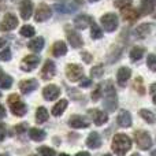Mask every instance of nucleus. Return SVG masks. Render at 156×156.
Here are the masks:
<instances>
[{
    "label": "nucleus",
    "mask_w": 156,
    "mask_h": 156,
    "mask_svg": "<svg viewBox=\"0 0 156 156\" xmlns=\"http://www.w3.org/2000/svg\"><path fill=\"white\" fill-rule=\"evenodd\" d=\"M26 127H27V123H19V125H16V126L14 127V130H15V133L21 134V133H23L25 130H26Z\"/></svg>",
    "instance_id": "obj_41"
},
{
    "label": "nucleus",
    "mask_w": 156,
    "mask_h": 156,
    "mask_svg": "<svg viewBox=\"0 0 156 156\" xmlns=\"http://www.w3.org/2000/svg\"><path fill=\"white\" fill-rule=\"evenodd\" d=\"M132 156H140V155H138V154H133Z\"/></svg>",
    "instance_id": "obj_53"
},
{
    "label": "nucleus",
    "mask_w": 156,
    "mask_h": 156,
    "mask_svg": "<svg viewBox=\"0 0 156 156\" xmlns=\"http://www.w3.org/2000/svg\"><path fill=\"white\" fill-rule=\"evenodd\" d=\"M32 156H36V155H32Z\"/></svg>",
    "instance_id": "obj_57"
},
{
    "label": "nucleus",
    "mask_w": 156,
    "mask_h": 156,
    "mask_svg": "<svg viewBox=\"0 0 156 156\" xmlns=\"http://www.w3.org/2000/svg\"><path fill=\"white\" fill-rule=\"evenodd\" d=\"M5 114H7V111H5L4 105H2V104H0V118H4V116H5Z\"/></svg>",
    "instance_id": "obj_45"
},
{
    "label": "nucleus",
    "mask_w": 156,
    "mask_h": 156,
    "mask_svg": "<svg viewBox=\"0 0 156 156\" xmlns=\"http://www.w3.org/2000/svg\"><path fill=\"white\" fill-rule=\"evenodd\" d=\"M121 14L122 16H123L125 21L130 22V23H133V22H136L138 19V11L136 10V8H133L132 5H125V7L121 8Z\"/></svg>",
    "instance_id": "obj_12"
},
{
    "label": "nucleus",
    "mask_w": 156,
    "mask_h": 156,
    "mask_svg": "<svg viewBox=\"0 0 156 156\" xmlns=\"http://www.w3.org/2000/svg\"><path fill=\"white\" fill-rule=\"evenodd\" d=\"M81 56H82L83 62L85 63H90L92 62V55L88 54V52H81Z\"/></svg>",
    "instance_id": "obj_42"
},
{
    "label": "nucleus",
    "mask_w": 156,
    "mask_h": 156,
    "mask_svg": "<svg viewBox=\"0 0 156 156\" xmlns=\"http://www.w3.org/2000/svg\"><path fill=\"white\" fill-rule=\"evenodd\" d=\"M48 111L45 107H38L36 111V122L37 123H44V122L48 121Z\"/></svg>",
    "instance_id": "obj_29"
},
{
    "label": "nucleus",
    "mask_w": 156,
    "mask_h": 156,
    "mask_svg": "<svg viewBox=\"0 0 156 156\" xmlns=\"http://www.w3.org/2000/svg\"><path fill=\"white\" fill-rule=\"evenodd\" d=\"M5 44H7V40L5 38H0V48H4Z\"/></svg>",
    "instance_id": "obj_48"
},
{
    "label": "nucleus",
    "mask_w": 156,
    "mask_h": 156,
    "mask_svg": "<svg viewBox=\"0 0 156 156\" xmlns=\"http://www.w3.org/2000/svg\"><path fill=\"white\" fill-rule=\"evenodd\" d=\"M66 33H67L69 43H70V45L73 47V48H81V47L83 45V40L77 30H67Z\"/></svg>",
    "instance_id": "obj_15"
},
{
    "label": "nucleus",
    "mask_w": 156,
    "mask_h": 156,
    "mask_svg": "<svg viewBox=\"0 0 156 156\" xmlns=\"http://www.w3.org/2000/svg\"><path fill=\"white\" fill-rule=\"evenodd\" d=\"M111 147H112V151L118 156H123L132 148V140L129 138V136L123 134V133H118V134L114 136Z\"/></svg>",
    "instance_id": "obj_1"
},
{
    "label": "nucleus",
    "mask_w": 156,
    "mask_h": 156,
    "mask_svg": "<svg viewBox=\"0 0 156 156\" xmlns=\"http://www.w3.org/2000/svg\"><path fill=\"white\" fill-rule=\"evenodd\" d=\"M82 4H83L82 0H70L67 3H58V4H55V10L59 11L60 14H69V12H74Z\"/></svg>",
    "instance_id": "obj_6"
},
{
    "label": "nucleus",
    "mask_w": 156,
    "mask_h": 156,
    "mask_svg": "<svg viewBox=\"0 0 156 156\" xmlns=\"http://www.w3.org/2000/svg\"><path fill=\"white\" fill-rule=\"evenodd\" d=\"M38 88V82L34 78H30V80H23L19 82V89H21L22 93H30V92L36 90Z\"/></svg>",
    "instance_id": "obj_17"
},
{
    "label": "nucleus",
    "mask_w": 156,
    "mask_h": 156,
    "mask_svg": "<svg viewBox=\"0 0 156 156\" xmlns=\"http://www.w3.org/2000/svg\"><path fill=\"white\" fill-rule=\"evenodd\" d=\"M0 97H2V93H0Z\"/></svg>",
    "instance_id": "obj_56"
},
{
    "label": "nucleus",
    "mask_w": 156,
    "mask_h": 156,
    "mask_svg": "<svg viewBox=\"0 0 156 156\" xmlns=\"http://www.w3.org/2000/svg\"><path fill=\"white\" fill-rule=\"evenodd\" d=\"M93 22V18H92L90 15H88V14H81V15H78L76 19H74V26L77 27V29H86L88 26H90V23Z\"/></svg>",
    "instance_id": "obj_16"
},
{
    "label": "nucleus",
    "mask_w": 156,
    "mask_h": 156,
    "mask_svg": "<svg viewBox=\"0 0 156 156\" xmlns=\"http://www.w3.org/2000/svg\"><path fill=\"white\" fill-rule=\"evenodd\" d=\"M0 156H8V155H0Z\"/></svg>",
    "instance_id": "obj_54"
},
{
    "label": "nucleus",
    "mask_w": 156,
    "mask_h": 156,
    "mask_svg": "<svg viewBox=\"0 0 156 156\" xmlns=\"http://www.w3.org/2000/svg\"><path fill=\"white\" fill-rule=\"evenodd\" d=\"M59 156H69V155H66V154H60Z\"/></svg>",
    "instance_id": "obj_51"
},
{
    "label": "nucleus",
    "mask_w": 156,
    "mask_h": 156,
    "mask_svg": "<svg viewBox=\"0 0 156 156\" xmlns=\"http://www.w3.org/2000/svg\"><path fill=\"white\" fill-rule=\"evenodd\" d=\"M8 104H10V108H11V112L16 116H23L26 114V105L25 103L21 101L18 94H10L8 97Z\"/></svg>",
    "instance_id": "obj_4"
},
{
    "label": "nucleus",
    "mask_w": 156,
    "mask_h": 156,
    "mask_svg": "<svg viewBox=\"0 0 156 156\" xmlns=\"http://www.w3.org/2000/svg\"><path fill=\"white\" fill-rule=\"evenodd\" d=\"M51 16H52V10L48 4H45V3L38 4L37 10H36V12H34L36 22H45V21H48Z\"/></svg>",
    "instance_id": "obj_7"
},
{
    "label": "nucleus",
    "mask_w": 156,
    "mask_h": 156,
    "mask_svg": "<svg viewBox=\"0 0 156 156\" xmlns=\"http://www.w3.org/2000/svg\"><path fill=\"white\" fill-rule=\"evenodd\" d=\"M76 156H90L88 154V152H80V154H77Z\"/></svg>",
    "instance_id": "obj_49"
},
{
    "label": "nucleus",
    "mask_w": 156,
    "mask_h": 156,
    "mask_svg": "<svg viewBox=\"0 0 156 156\" xmlns=\"http://www.w3.org/2000/svg\"><path fill=\"white\" fill-rule=\"evenodd\" d=\"M149 90H151V96H152V100L155 101V83H152L151 86H149Z\"/></svg>",
    "instance_id": "obj_47"
},
{
    "label": "nucleus",
    "mask_w": 156,
    "mask_h": 156,
    "mask_svg": "<svg viewBox=\"0 0 156 156\" xmlns=\"http://www.w3.org/2000/svg\"><path fill=\"white\" fill-rule=\"evenodd\" d=\"M12 85V77L8 76V74H3L0 77V86L2 89H10Z\"/></svg>",
    "instance_id": "obj_34"
},
{
    "label": "nucleus",
    "mask_w": 156,
    "mask_h": 156,
    "mask_svg": "<svg viewBox=\"0 0 156 156\" xmlns=\"http://www.w3.org/2000/svg\"><path fill=\"white\" fill-rule=\"evenodd\" d=\"M5 137V127H4V123L0 122V141H3Z\"/></svg>",
    "instance_id": "obj_43"
},
{
    "label": "nucleus",
    "mask_w": 156,
    "mask_h": 156,
    "mask_svg": "<svg viewBox=\"0 0 156 156\" xmlns=\"http://www.w3.org/2000/svg\"><path fill=\"white\" fill-rule=\"evenodd\" d=\"M92 85V80H82V82H81V86L82 88H88V86H90Z\"/></svg>",
    "instance_id": "obj_44"
},
{
    "label": "nucleus",
    "mask_w": 156,
    "mask_h": 156,
    "mask_svg": "<svg viewBox=\"0 0 156 156\" xmlns=\"http://www.w3.org/2000/svg\"><path fill=\"white\" fill-rule=\"evenodd\" d=\"M38 152H40L41 156H56L54 149L48 148V147H40V148H38Z\"/></svg>",
    "instance_id": "obj_36"
},
{
    "label": "nucleus",
    "mask_w": 156,
    "mask_h": 156,
    "mask_svg": "<svg viewBox=\"0 0 156 156\" xmlns=\"http://www.w3.org/2000/svg\"><path fill=\"white\" fill-rule=\"evenodd\" d=\"M45 132L41 129H37V127H32L29 130V137L32 138L33 141H43L45 138Z\"/></svg>",
    "instance_id": "obj_27"
},
{
    "label": "nucleus",
    "mask_w": 156,
    "mask_h": 156,
    "mask_svg": "<svg viewBox=\"0 0 156 156\" xmlns=\"http://www.w3.org/2000/svg\"><path fill=\"white\" fill-rule=\"evenodd\" d=\"M104 156H112V155H104Z\"/></svg>",
    "instance_id": "obj_55"
},
{
    "label": "nucleus",
    "mask_w": 156,
    "mask_h": 156,
    "mask_svg": "<svg viewBox=\"0 0 156 156\" xmlns=\"http://www.w3.org/2000/svg\"><path fill=\"white\" fill-rule=\"evenodd\" d=\"M66 77L71 81V82H77L83 77V69L80 65L71 63L66 67Z\"/></svg>",
    "instance_id": "obj_8"
},
{
    "label": "nucleus",
    "mask_w": 156,
    "mask_h": 156,
    "mask_svg": "<svg viewBox=\"0 0 156 156\" xmlns=\"http://www.w3.org/2000/svg\"><path fill=\"white\" fill-rule=\"evenodd\" d=\"M16 26H18V18H16L14 14L7 12L4 15V18L2 19L0 30H2V32H11V30H14Z\"/></svg>",
    "instance_id": "obj_9"
},
{
    "label": "nucleus",
    "mask_w": 156,
    "mask_h": 156,
    "mask_svg": "<svg viewBox=\"0 0 156 156\" xmlns=\"http://www.w3.org/2000/svg\"><path fill=\"white\" fill-rule=\"evenodd\" d=\"M144 54H145V49L143 48V47H133L132 51H130V59L133 60V62H137V60H140L141 58L144 56Z\"/></svg>",
    "instance_id": "obj_30"
},
{
    "label": "nucleus",
    "mask_w": 156,
    "mask_h": 156,
    "mask_svg": "<svg viewBox=\"0 0 156 156\" xmlns=\"http://www.w3.org/2000/svg\"><path fill=\"white\" fill-rule=\"evenodd\" d=\"M132 2L133 0H114V5L118 8H122V7H125V5H130Z\"/></svg>",
    "instance_id": "obj_40"
},
{
    "label": "nucleus",
    "mask_w": 156,
    "mask_h": 156,
    "mask_svg": "<svg viewBox=\"0 0 156 156\" xmlns=\"http://www.w3.org/2000/svg\"><path fill=\"white\" fill-rule=\"evenodd\" d=\"M67 108V100H59V103H56V104L54 105V108H52V115L54 116H59L62 115L63 112H65V110Z\"/></svg>",
    "instance_id": "obj_28"
},
{
    "label": "nucleus",
    "mask_w": 156,
    "mask_h": 156,
    "mask_svg": "<svg viewBox=\"0 0 156 156\" xmlns=\"http://www.w3.org/2000/svg\"><path fill=\"white\" fill-rule=\"evenodd\" d=\"M104 107L107 111L114 112L118 107V99H116V90L114 88L112 82L107 81L104 86Z\"/></svg>",
    "instance_id": "obj_2"
},
{
    "label": "nucleus",
    "mask_w": 156,
    "mask_h": 156,
    "mask_svg": "<svg viewBox=\"0 0 156 156\" xmlns=\"http://www.w3.org/2000/svg\"><path fill=\"white\" fill-rule=\"evenodd\" d=\"M27 48L33 52H41L44 48V38L43 37H36L32 41H29L27 44Z\"/></svg>",
    "instance_id": "obj_26"
},
{
    "label": "nucleus",
    "mask_w": 156,
    "mask_h": 156,
    "mask_svg": "<svg viewBox=\"0 0 156 156\" xmlns=\"http://www.w3.org/2000/svg\"><path fill=\"white\" fill-rule=\"evenodd\" d=\"M67 54V45H66L65 41H56V43L52 45V55L56 58L63 56V55Z\"/></svg>",
    "instance_id": "obj_22"
},
{
    "label": "nucleus",
    "mask_w": 156,
    "mask_h": 156,
    "mask_svg": "<svg viewBox=\"0 0 156 156\" xmlns=\"http://www.w3.org/2000/svg\"><path fill=\"white\" fill-rule=\"evenodd\" d=\"M90 37L93 40H99V38L103 37V29L94 21L90 23Z\"/></svg>",
    "instance_id": "obj_31"
},
{
    "label": "nucleus",
    "mask_w": 156,
    "mask_h": 156,
    "mask_svg": "<svg viewBox=\"0 0 156 156\" xmlns=\"http://www.w3.org/2000/svg\"><path fill=\"white\" fill-rule=\"evenodd\" d=\"M101 96H103V86L101 85H97L96 89L93 90V93H92V100H93V101H97V100H99Z\"/></svg>",
    "instance_id": "obj_38"
},
{
    "label": "nucleus",
    "mask_w": 156,
    "mask_h": 156,
    "mask_svg": "<svg viewBox=\"0 0 156 156\" xmlns=\"http://www.w3.org/2000/svg\"><path fill=\"white\" fill-rule=\"evenodd\" d=\"M130 77H132V70L129 67H121L118 70V74H116V81L121 86H125Z\"/></svg>",
    "instance_id": "obj_21"
},
{
    "label": "nucleus",
    "mask_w": 156,
    "mask_h": 156,
    "mask_svg": "<svg viewBox=\"0 0 156 156\" xmlns=\"http://www.w3.org/2000/svg\"><path fill=\"white\" fill-rule=\"evenodd\" d=\"M56 74V66L52 60H47L43 66V70H41V78L45 81L48 80H52Z\"/></svg>",
    "instance_id": "obj_11"
},
{
    "label": "nucleus",
    "mask_w": 156,
    "mask_h": 156,
    "mask_svg": "<svg viewBox=\"0 0 156 156\" xmlns=\"http://www.w3.org/2000/svg\"><path fill=\"white\" fill-rule=\"evenodd\" d=\"M3 76V71H2V69H0V77H2Z\"/></svg>",
    "instance_id": "obj_52"
},
{
    "label": "nucleus",
    "mask_w": 156,
    "mask_h": 156,
    "mask_svg": "<svg viewBox=\"0 0 156 156\" xmlns=\"http://www.w3.org/2000/svg\"><path fill=\"white\" fill-rule=\"evenodd\" d=\"M155 11V0H141L140 12L143 15H151Z\"/></svg>",
    "instance_id": "obj_23"
},
{
    "label": "nucleus",
    "mask_w": 156,
    "mask_h": 156,
    "mask_svg": "<svg viewBox=\"0 0 156 156\" xmlns=\"http://www.w3.org/2000/svg\"><path fill=\"white\" fill-rule=\"evenodd\" d=\"M116 121H118V125L121 127H130L132 126V115H130V112L126 110H122L121 112L118 114Z\"/></svg>",
    "instance_id": "obj_20"
},
{
    "label": "nucleus",
    "mask_w": 156,
    "mask_h": 156,
    "mask_svg": "<svg viewBox=\"0 0 156 156\" xmlns=\"http://www.w3.org/2000/svg\"><path fill=\"white\" fill-rule=\"evenodd\" d=\"M140 115L141 118L144 119L145 122H148V123H155V114L152 112V111L149 110H140Z\"/></svg>",
    "instance_id": "obj_32"
},
{
    "label": "nucleus",
    "mask_w": 156,
    "mask_h": 156,
    "mask_svg": "<svg viewBox=\"0 0 156 156\" xmlns=\"http://www.w3.org/2000/svg\"><path fill=\"white\" fill-rule=\"evenodd\" d=\"M134 85H137L138 88H140V93L143 94V93H144V89L141 88V78H137V81H136V82H134Z\"/></svg>",
    "instance_id": "obj_46"
},
{
    "label": "nucleus",
    "mask_w": 156,
    "mask_h": 156,
    "mask_svg": "<svg viewBox=\"0 0 156 156\" xmlns=\"http://www.w3.org/2000/svg\"><path fill=\"white\" fill-rule=\"evenodd\" d=\"M147 65H148L149 70L155 71L156 70V59H155V55L154 54H149L148 58H147Z\"/></svg>",
    "instance_id": "obj_37"
},
{
    "label": "nucleus",
    "mask_w": 156,
    "mask_h": 156,
    "mask_svg": "<svg viewBox=\"0 0 156 156\" xmlns=\"http://www.w3.org/2000/svg\"><path fill=\"white\" fill-rule=\"evenodd\" d=\"M69 125L73 129H83V127L89 126V121L85 116H80V115H73L69 119Z\"/></svg>",
    "instance_id": "obj_18"
},
{
    "label": "nucleus",
    "mask_w": 156,
    "mask_h": 156,
    "mask_svg": "<svg viewBox=\"0 0 156 156\" xmlns=\"http://www.w3.org/2000/svg\"><path fill=\"white\" fill-rule=\"evenodd\" d=\"M89 114H90V116H92V121H93L94 125H97V126H101V125L107 123L108 115L104 112V111L92 110V111H89Z\"/></svg>",
    "instance_id": "obj_19"
},
{
    "label": "nucleus",
    "mask_w": 156,
    "mask_h": 156,
    "mask_svg": "<svg viewBox=\"0 0 156 156\" xmlns=\"http://www.w3.org/2000/svg\"><path fill=\"white\" fill-rule=\"evenodd\" d=\"M19 33H21V36H23V37H33V36L36 34V30L32 25H25V26L21 27Z\"/></svg>",
    "instance_id": "obj_33"
},
{
    "label": "nucleus",
    "mask_w": 156,
    "mask_h": 156,
    "mask_svg": "<svg viewBox=\"0 0 156 156\" xmlns=\"http://www.w3.org/2000/svg\"><path fill=\"white\" fill-rule=\"evenodd\" d=\"M100 23H101L103 29H104L107 33H112L118 29L119 19L115 14L107 12V14H104V15H101V18H100Z\"/></svg>",
    "instance_id": "obj_3"
},
{
    "label": "nucleus",
    "mask_w": 156,
    "mask_h": 156,
    "mask_svg": "<svg viewBox=\"0 0 156 156\" xmlns=\"http://www.w3.org/2000/svg\"><path fill=\"white\" fill-rule=\"evenodd\" d=\"M136 143L141 149H149L152 147V138L148 132L145 130H136L134 132Z\"/></svg>",
    "instance_id": "obj_5"
},
{
    "label": "nucleus",
    "mask_w": 156,
    "mask_h": 156,
    "mask_svg": "<svg viewBox=\"0 0 156 156\" xmlns=\"http://www.w3.org/2000/svg\"><path fill=\"white\" fill-rule=\"evenodd\" d=\"M38 63H40V58L37 55H26L21 62V70L26 73L33 71L38 66Z\"/></svg>",
    "instance_id": "obj_10"
},
{
    "label": "nucleus",
    "mask_w": 156,
    "mask_h": 156,
    "mask_svg": "<svg viewBox=\"0 0 156 156\" xmlns=\"http://www.w3.org/2000/svg\"><path fill=\"white\" fill-rule=\"evenodd\" d=\"M60 94V89L59 86L56 85H47L45 88L43 89V96L45 100L48 101H52V100H56Z\"/></svg>",
    "instance_id": "obj_14"
},
{
    "label": "nucleus",
    "mask_w": 156,
    "mask_h": 156,
    "mask_svg": "<svg viewBox=\"0 0 156 156\" xmlns=\"http://www.w3.org/2000/svg\"><path fill=\"white\" fill-rule=\"evenodd\" d=\"M151 30H152V23H141L134 29V34L138 38H145L151 33Z\"/></svg>",
    "instance_id": "obj_24"
},
{
    "label": "nucleus",
    "mask_w": 156,
    "mask_h": 156,
    "mask_svg": "<svg viewBox=\"0 0 156 156\" xmlns=\"http://www.w3.org/2000/svg\"><path fill=\"white\" fill-rule=\"evenodd\" d=\"M103 73H104V69H103L101 65L94 66V67H92V70H90V76L93 78H100L103 76Z\"/></svg>",
    "instance_id": "obj_35"
},
{
    "label": "nucleus",
    "mask_w": 156,
    "mask_h": 156,
    "mask_svg": "<svg viewBox=\"0 0 156 156\" xmlns=\"http://www.w3.org/2000/svg\"><path fill=\"white\" fill-rule=\"evenodd\" d=\"M86 145L92 149H96L101 145V138H100L99 133L96 132H92L88 136V140H86Z\"/></svg>",
    "instance_id": "obj_25"
},
{
    "label": "nucleus",
    "mask_w": 156,
    "mask_h": 156,
    "mask_svg": "<svg viewBox=\"0 0 156 156\" xmlns=\"http://www.w3.org/2000/svg\"><path fill=\"white\" fill-rule=\"evenodd\" d=\"M19 14L21 18L27 21L30 16L33 15V2L32 0H22L21 5H19Z\"/></svg>",
    "instance_id": "obj_13"
},
{
    "label": "nucleus",
    "mask_w": 156,
    "mask_h": 156,
    "mask_svg": "<svg viewBox=\"0 0 156 156\" xmlns=\"http://www.w3.org/2000/svg\"><path fill=\"white\" fill-rule=\"evenodd\" d=\"M10 59H11V49L4 48L2 52H0V60H3V62H8Z\"/></svg>",
    "instance_id": "obj_39"
},
{
    "label": "nucleus",
    "mask_w": 156,
    "mask_h": 156,
    "mask_svg": "<svg viewBox=\"0 0 156 156\" xmlns=\"http://www.w3.org/2000/svg\"><path fill=\"white\" fill-rule=\"evenodd\" d=\"M88 2H90V3H96V2H99V0H88Z\"/></svg>",
    "instance_id": "obj_50"
}]
</instances>
